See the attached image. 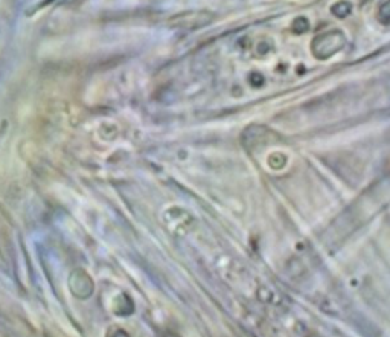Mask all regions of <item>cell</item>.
I'll use <instances>...</instances> for the list:
<instances>
[{"instance_id": "cell-2", "label": "cell", "mask_w": 390, "mask_h": 337, "mask_svg": "<svg viewBox=\"0 0 390 337\" xmlns=\"http://www.w3.org/2000/svg\"><path fill=\"white\" fill-rule=\"evenodd\" d=\"M378 18L381 20L383 23H390V0L381 6V9H379Z\"/></svg>"}, {"instance_id": "cell-1", "label": "cell", "mask_w": 390, "mask_h": 337, "mask_svg": "<svg viewBox=\"0 0 390 337\" xmlns=\"http://www.w3.org/2000/svg\"><path fill=\"white\" fill-rule=\"evenodd\" d=\"M345 43V38L340 33H328L318 37L313 43L314 55L319 58H328L334 55L337 50H339Z\"/></svg>"}]
</instances>
